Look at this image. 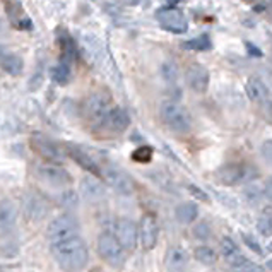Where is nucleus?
Returning a JSON list of instances; mask_svg holds the SVG:
<instances>
[{
  "label": "nucleus",
  "instance_id": "ea45409f",
  "mask_svg": "<svg viewBox=\"0 0 272 272\" xmlns=\"http://www.w3.org/2000/svg\"><path fill=\"white\" fill-rule=\"evenodd\" d=\"M166 2H170V3H177V2H180V0H166Z\"/></svg>",
  "mask_w": 272,
  "mask_h": 272
},
{
  "label": "nucleus",
  "instance_id": "b1692460",
  "mask_svg": "<svg viewBox=\"0 0 272 272\" xmlns=\"http://www.w3.org/2000/svg\"><path fill=\"white\" fill-rule=\"evenodd\" d=\"M175 216L182 225H190L197 219L199 216V209L194 202H183L175 209Z\"/></svg>",
  "mask_w": 272,
  "mask_h": 272
},
{
  "label": "nucleus",
  "instance_id": "2f4dec72",
  "mask_svg": "<svg viewBox=\"0 0 272 272\" xmlns=\"http://www.w3.org/2000/svg\"><path fill=\"white\" fill-rule=\"evenodd\" d=\"M195 238H201V240H207L211 237V228L206 225V223H201L199 226H195L194 230Z\"/></svg>",
  "mask_w": 272,
  "mask_h": 272
},
{
  "label": "nucleus",
  "instance_id": "4468645a",
  "mask_svg": "<svg viewBox=\"0 0 272 272\" xmlns=\"http://www.w3.org/2000/svg\"><path fill=\"white\" fill-rule=\"evenodd\" d=\"M115 237L118 238V242L122 243L125 250H135L139 240V228L132 219L122 218L115 225Z\"/></svg>",
  "mask_w": 272,
  "mask_h": 272
},
{
  "label": "nucleus",
  "instance_id": "a211bd4d",
  "mask_svg": "<svg viewBox=\"0 0 272 272\" xmlns=\"http://www.w3.org/2000/svg\"><path fill=\"white\" fill-rule=\"evenodd\" d=\"M81 195L87 202H99L105 199V185L98 180V177H84L79 185Z\"/></svg>",
  "mask_w": 272,
  "mask_h": 272
},
{
  "label": "nucleus",
  "instance_id": "473e14b6",
  "mask_svg": "<svg viewBox=\"0 0 272 272\" xmlns=\"http://www.w3.org/2000/svg\"><path fill=\"white\" fill-rule=\"evenodd\" d=\"M231 272H264V269H261L259 266H255V264L245 262V264H242V266H238V267H233V271H231Z\"/></svg>",
  "mask_w": 272,
  "mask_h": 272
},
{
  "label": "nucleus",
  "instance_id": "2eb2a0df",
  "mask_svg": "<svg viewBox=\"0 0 272 272\" xmlns=\"http://www.w3.org/2000/svg\"><path fill=\"white\" fill-rule=\"evenodd\" d=\"M159 237V226L158 221L153 214H146L141 219V226H139V238L144 247V250H153L158 243Z\"/></svg>",
  "mask_w": 272,
  "mask_h": 272
},
{
  "label": "nucleus",
  "instance_id": "f257e3e1",
  "mask_svg": "<svg viewBox=\"0 0 272 272\" xmlns=\"http://www.w3.org/2000/svg\"><path fill=\"white\" fill-rule=\"evenodd\" d=\"M51 254H53L60 269L67 272H81L89 261L87 247L79 235L67 240H60V242H51Z\"/></svg>",
  "mask_w": 272,
  "mask_h": 272
},
{
  "label": "nucleus",
  "instance_id": "20e7f679",
  "mask_svg": "<svg viewBox=\"0 0 272 272\" xmlns=\"http://www.w3.org/2000/svg\"><path fill=\"white\" fill-rule=\"evenodd\" d=\"M17 218L19 213L14 202L9 199L0 201V235H2V238L9 240L0 247H14L17 250V242H10V238L14 237L15 230H17Z\"/></svg>",
  "mask_w": 272,
  "mask_h": 272
},
{
  "label": "nucleus",
  "instance_id": "58836bf2",
  "mask_svg": "<svg viewBox=\"0 0 272 272\" xmlns=\"http://www.w3.org/2000/svg\"><path fill=\"white\" fill-rule=\"evenodd\" d=\"M5 51H7V48L3 46V45H0V57H2V55L5 53Z\"/></svg>",
  "mask_w": 272,
  "mask_h": 272
},
{
  "label": "nucleus",
  "instance_id": "0eeeda50",
  "mask_svg": "<svg viewBox=\"0 0 272 272\" xmlns=\"http://www.w3.org/2000/svg\"><path fill=\"white\" fill-rule=\"evenodd\" d=\"M110 96L105 93H93L82 103V115L87 122L101 123L105 115L110 110Z\"/></svg>",
  "mask_w": 272,
  "mask_h": 272
},
{
  "label": "nucleus",
  "instance_id": "4c0bfd02",
  "mask_svg": "<svg viewBox=\"0 0 272 272\" xmlns=\"http://www.w3.org/2000/svg\"><path fill=\"white\" fill-rule=\"evenodd\" d=\"M247 48H250V53H254V55H262V51H259L257 48H255L254 45H250V43H247Z\"/></svg>",
  "mask_w": 272,
  "mask_h": 272
},
{
  "label": "nucleus",
  "instance_id": "f704fd0d",
  "mask_svg": "<svg viewBox=\"0 0 272 272\" xmlns=\"http://www.w3.org/2000/svg\"><path fill=\"white\" fill-rule=\"evenodd\" d=\"M189 190H190V194L194 195V197L201 199V201H204V202L209 201V197H207V194H206V192H202L201 189H199V187H195V185H189Z\"/></svg>",
  "mask_w": 272,
  "mask_h": 272
},
{
  "label": "nucleus",
  "instance_id": "cd10ccee",
  "mask_svg": "<svg viewBox=\"0 0 272 272\" xmlns=\"http://www.w3.org/2000/svg\"><path fill=\"white\" fill-rule=\"evenodd\" d=\"M159 72H161V77H163V81H165V82H168V84L177 82L178 69H177V65H175V62H170V60L163 62L161 67H159Z\"/></svg>",
  "mask_w": 272,
  "mask_h": 272
},
{
  "label": "nucleus",
  "instance_id": "f3484780",
  "mask_svg": "<svg viewBox=\"0 0 272 272\" xmlns=\"http://www.w3.org/2000/svg\"><path fill=\"white\" fill-rule=\"evenodd\" d=\"M101 125L108 130L115 132V134H122L123 130L129 129L130 117L125 110H122V108H110L108 113L105 115V118H103Z\"/></svg>",
  "mask_w": 272,
  "mask_h": 272
},
{
  "label": "nucleus",
  "instance_id": "412c9836",
  "mask_svg": "<svg viewBox=\"0 0 272 272\" xmlns=\"http://www.w3.org/2000/svg\"><path fill=\"white\" fill-rule=\"evenodd\" d=\"M65 154H69L72 159H74L75 163H77L79 166L81 168H84L86 171H89L91 175H94V177H101V170H99V166L96 165L94 163V159L91 158L89 154H86L84 151H81V149H77V147H72V146H69L65 149Z\"/></svg>",
  "mask_w": 272,
  "mask_h": 272
},
{
  "label": "nucleus",
  "instance_id": "4be33fe9",
  "mask_svg": "<svg viewBox=\"0 0 272 272\" xmlns=\"http://www.w3.org/2000/svg\"><path fill=\"white\" fill-rule=\"evenodd\" d=\"M0 67H2V70L7 72L9 75L19 77V75L24 72V60L19 57V55H15L7 50L5 53L0 57Z\"/></svg>",
  "mask_w": 272,
  "mask_h": 272
},
{
  "label": "nucleus",
  "instance_id": "bb28decb",
  "mask_svg": "<svg viewBox=\"0 0 272 272\" xmlns=\"http://www.w3.org/2000/svg\"><path fill=\"white\" fill-rule=\"evenodd\" d=\"M194 255L199 262L204 264V266H213V264H216V261H218V254H216V250L211 249V247H207V245L197 247L194 252Z\"/></svg>",
  "mask_w": 272,
  "mask_h": 272
},
{
  "label": "nucleus",
  "instance_id": "423d86ee",
  "mask_svg": "<svg viewBox=\"0 0 272 272\" xmlns=\"http://www.w3.org/2000/svg\"><path fill=\"white\" fill-rule=\"evenodd\" d=\"M22 214L33 223H39L50 214V204L38 192H26L21 199Z\"/></svg>",
  "mask_w": 272,
  "mask_h": 272
},
{
  "label": "nucleus",
  "instance_id": "c756f323",
  "mask_svg": "<svg viewBox=\"0 0 272 272\" xmlns=\"http://www.w3.org/2000/svg\"><path fill=\"white\" fill-rule=\"evenodd\" d=\"M257 230L259 233L264 237H272V213L264 214L257 223Z\"/></svg>",
  "mask_w": 272,
  "mask_h": 272
},
{
  "label": "nucleus",
  "instance_id": "a878e982",
  "mask_svg": "<svg viewBox=\"0 0 272 272\" xmlns=\"http://www.w3.org/2000/svg\"><path fill=\"white\" fill-rule=\"evenodd\" d=\"M183 48L190 51H209L213 48V41L207 34H201L197 38H192L183 43Z\"/></svg>",
  "mask_w": 272,
  "mask_h": 272
},
{
  "label": "nucleus",
  "instance_id": "393cba45",
  "mask_svg": "<svg viewBox=\"0 0 272 272\" xmlns=\"http://www.w3.org/2000/svg\"><path fill=\"white\" fill-rule=\"evenodd\" d=\"M50 77H51V81L60 84V86H65V84H69L70 79H72L70 63L60 62V63H57V65H53L50 69Z\"/></svg>",
  "mask_w": 272,
  "mask_h": 272
},
{
  "label": "nucleus",
  "instance_id": "1a4fd4ad",
  "mask_svg": "<svg viewBox=\"0 0 272 272\" xmlns=\"http://www.w3.org/2000/svg\"><path fill=\"white\" fill-rule=\"evenodd\" d=\"M75 235H79V223L70 214L57 216L48 225V238H50V242H60V240L75 237Z\"/></svg>",
  "mask_w": 272,
  "mask_h": 272
},
{
  "label": "nucleus",
  "instance_id": "6ab92c4d",
  "mask_svg": "<svg viewBox=\"0 0 272 272\" xmlns=\"http://www.w3.org/2000/svg\"><path fill=\"white\" fill-rule=\"evenodd\" d=\"M245 91H247V96L250 98V101L257 103V105H266V103L269 101V96H271L269 87H267L266 82H264L261 77H257V75H252L249 81H247Z\"/></svg>",
  "mask_w": 272,
  "mask_h": 272
},
{
  "label": "nucleus",
  "instance_id": "6e6552de",
  "mask_svg": "<svg viewBox=\"0 0 272 272\" xmlns=\"http://www.w3.org/2000/svg\"><path fill=\"white\" fill-rule=\"evenodd\" d=\"M36 175L41 180L43 183L50 187H57V189H63V187H69L72 183V177L70 173L65 170V168L58 166L57 163H43L36 168Z\"/></svg>",
  "mask_w": 272,
  "mask_h": 272
},
{
  "label": "nucleus",
  "instance_id": "aec40b11",
  "mask_svg": "<svg viewBox=\"0 0 272 272\" xmlns=\"http://www.w3.org/2000/svg\"><path fill=\"white\" fill-rule=\"evenodd\" d=\"M219 247H221L223 259H225L230 266L238 267V266H242V264L247 262L245 255L242 254V250L238 249V245L231 238H223L221 243H219Z\"/></svg>",
  "mask_w": 272,
  "mask_h": 272
},
{
  "label": "nucleus",
  "instance_id": "9b49d317",
  "mask_svg": "<svg viewBox=\"0 0 272 272\" xmlns=\"http://www.w3.org/2000/svg\"><path fill=\"white\" fill-rule=\"evenodd\" d=\"M101 177L120 195H130L134 192V182H132V178L122 168L106 166L105 170H101Z\"/></svg>",
  "mask_w": 272,
  "mask_h": 272
},
{
  "label": "nucleus",
  "instance_id": "39448f33",
  "mask_svg": "<svg viewBox=\"0 0 272 272\" xmlns=\"http://www.w3.org/2000/svg\"><path fill=\"white\" fill-rule=\"evenodd\" d=\"M156 21L159 22L163 29L173 34H183L189 29L185 14L177 7H161V9H158L156 10Z\"/></svg>",
  "mask_w": 272,
  "mask_h": 272
},
{
  "label": "nucleus",
  "instance_id": "dca6fc26",
  "mask_svg": "<svg viewBox=\"0 0 272 272\" xmlns=\"http://www.w3.org/2000/svg\"><path fill=\"white\" fill-rule=\"evenodd\" d=\"M189 261H190L189 252L180 245H173L166 250L165 267L168 272H183L189 267Z\"/></svg>",
  "mask_w": 272,
  "mask_h": 272
},
{
  "label": "nucleus",
  "instance_id": "ddd939ff",
  "mask_svg": "<svg viewBox=\"0 0 272 272\" xmlns=\"http://www.w3.org/2000/svg\"><path fill=\"white\" fill-rule=\"evenodd\" d=\"M185 81H187V86H189L194 93L204 94L209 89V81H211L209 70L204 65H201V63H190L185 70Z\"/></svg>",
  "mask_w": 272,
  "mask_h": 272
},
{
  "label": "nucleus",
  "instance_id": "e433bc0d",
  "mask_svg": "<svg viewBox=\"0 0 272 272\" xmlns=\"http://www.w3.org/2000/svg\"><path fill=\"white\" fill-rule=\"evenodd\" d=\"M266 197L272 201V178L267 182V185H266Z\"/></svg>",
  "mask_w": 272,
  "mask_h": 272
},
{
  "label": "nucleus",
  "instance_id": "79ce46f5",
  "mask_svg": "<svg viewBox=\"0 0 272 272\" xmlns=\"http://www.w3.org/2000/svg\"><path fill=\"white\" fill-rule=\"evenodd\" d=\"M269 267H271V269H272V262H271V264H269Z\"/></svg>",
  "mask_w": 272,
  "mask_h": 272
},
{
  "label": "nucleus",
  "instance_id": "c85d7f7f",
  "mask_svg": "<svg viewBox=\"0 0 272 272\" xmlns=\"http://www.w3.org/2000/svg\"><path fill=\"white\" fill-rule=\"evenodd\" d=\"M132 159L137 163H149L153 159V149L149 146H141L132 153Z\"/></svg>",
  "mask_w": 272,
  "mask_h": 272
},
{
  "label": "nucleus",
  "instance_id": "9d476101",
  "mask_svg": "<svg viewBox=\"0 0 272 272\" xmlns=\"http://www.w3.org/2000/svg\"><path fill=\"white\" fill-rule=\"evenodd\" d=\"M252 177V168L243 163H228L216 171V180L223 185L233 187Z\"/></svg>",
  "mask_w": 272,
  "mask_h": 272
},
{
  "label": "nucleus",
  "instance_id": "5701e85b",
  "mask_svg": "<svg viewBox=\"0 0 272 272\" xmlns=\"http://www.w3.org/2000/svg\"><path fill=\"white\" fill-rule=\"evenodd\" d=\"M58 43L60 50H62V60L60 62L72 63L77 57V43H75V39L69 33H62L58 36Z\"/></svg>",
  "mask_w": 272,
  "mask_h": 272
},
{
  "label": "nucleus",
  "instance_id": "f8f14e48",
  "mask_svg": "<svg viewBox=\"0 0 272 272\" xmlns=\"http://www.w3.org/2000/svg\"><path fill=\"white\" fill-rule=\"evenodd\" d=\"M31 147H33L43 159H46V161L50 163H60L65 158L63 147H60L57 142L50 141V139L41 134H36L31 137Z\"/></svg>",
  "mask_w": 272,
  "mask_h": 272
},
{
  "label": "nucleus",
  "instance_id": "7ed1b4c3",
  "mask_svg": "<svg viewBox=\"0 0 272 272\" xmlns=\"http://www.w3.org/2000/svg\"><path fill=\"white\" fill-rule=\"evenodd\" d=\"M98 254L108 266L115 267V269H118V267H122L125 264V249L118 242V238L113 233H110V231H105V233L99 235Z\"/></svg>",
  "mask_w": 272,
  "mask_h": 272
},
{
  "label": "nucleus",
  "instance_id": "f03ea898",
  "mask_svg": "<svg viewBox=\"0 0 272 272\" xmlns=\"http://www.w3.org/2000/svg\"><path fill=\"white\" fill-rule=\"evenodd\" d=\"M159 115L165 125L177 134H187L192 129V118L189 111L177 101H163L159 106Z\"/></svg>",
  "mask_w": 272,
  "mask_h": 272
},
{
  "label": "nucleus",
  "instance_id": "72a5a7b5",
  "mask_svg": "<svg viewBox=\"0 0 272 272\" xmlns=\"http://www.w3.org/2000/svg\"><path fill=\"white\" fill-rule=\"evenodd\" d=\"M243 242L247 243V247H249L250 250H254L255 254H262V249H261V245H259V242L255 240L254 237H250V235H243Z\"/></svg>",
  "mask_w": 272,
  "mask_h": 272
},
{
  "label": "nucleus",
  "instance_id": "c9c22d12",
  "mask_svg": "<svg viewBox=\"0 0 272 272\" xmlns=\"http://www.w3.org/2000/svg\"><path fill=\"white\" fill-rule=\"evenodd\" d=\"M264 156H266V159L272 165V141L264 146Z\"/></svg>",
  "mask_w": 272,
  "mask_h": 272
},
{
  "label": "nucleus",
  "instance_id": "a19ab883",
  "mask_svg": "<svg viewBox=\"0 0 272 272\" xmlns=\"http://www.w3.org/2000/svg\"><path fill=\"white\" fill-rule=\"evenodd\" d=\"M243 2H254V0H243Z\"/></svg>",
  "mask_w": 272,
  "mask_h": 272
},
{
  "label": "nucleus",
  "instance_id": "7c9ffc66",
  "mask_svg": "<svg viewBox=\"0 0 272 272\" xmlns=\"http://www.w3.org/2000/svg\"><path fill=\"white\" fill-rule=\"evenodd\" d=\"M58 201H60V206H63V207H75L79 202V199L74 190H65V192H62Z\"/></svg>",
  "mask_w": 272,
  "mask_h": 272
}]
</instances>
